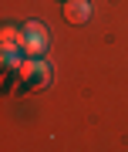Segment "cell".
I'll use <instances>...</instances> for the list:
<instances>
[{
  "instance_id": "obj_3",
  "label": "cell",
  "mask_w": 128,
  "mask_h": 152,
  "mask_svg": "<svg viewBox=\"0 0 128 152\" xmlns=\"http://www.w3.org/2000/svg\"><path fill=\"white\" fill-rule=\"evenodd\" d=\"M64 20L81 27V24L91 20V4L88 0H64Z\"/></svg>"
},
{
  "instance_id": "obj_1",
  "label": "cell",
  "mask_w": 128,
  "mask_h": 152,
  "mask_svg": "<svg viewBox=\"0 0 128 152\" xmlns=\"http://www.w3.org/2000/svg\"><path fill=\"white\" fill-rule=\"evenodd\" d=\"M51 78H54V71H51V64H47L44 58H24V64H20V81H24L27 91H41V88H47Z\"/></svg>"
},
{
  "instance_id": "obj_2",
  "label": "cell",
  "mask_w": 128,
  "mask_h": 152,
  "mask_svg": "<svg viewBox=\"0 0 128 152\" xmlns=\"http://www.w3.org/2000/svg\"><path fill=\"white\" fill-rule=\"evenodd\" d=\"M51 48V34L41 20H27L24 24V58H44Z\"/></svg>"
}]
</instances>
